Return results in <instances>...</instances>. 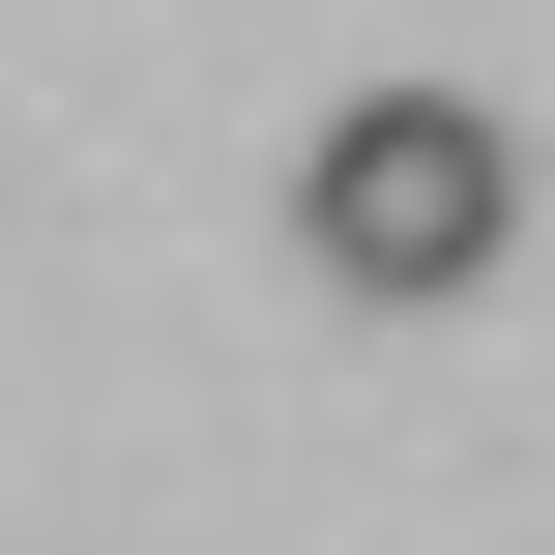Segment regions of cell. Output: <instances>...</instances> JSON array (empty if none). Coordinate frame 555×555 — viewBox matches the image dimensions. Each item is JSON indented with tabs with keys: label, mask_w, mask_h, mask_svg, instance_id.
<instances>
[{
	"label": "cell",
	"mask_w": 555,
	"mask_h": 555,
	"mask_svg": "<svg viewBox=\"0 0 555 555\" xmlns=\"http://www.w3.org/2000/svg\"><path fill=\"white\" fill-rule=\"evenodd\" d=\"M293 234H322V293H468V263L527 234V146H498L468 88H351V117L293 146Z\"/></svg>",
	"instance_id": "cell-1"
}]
</instances>
